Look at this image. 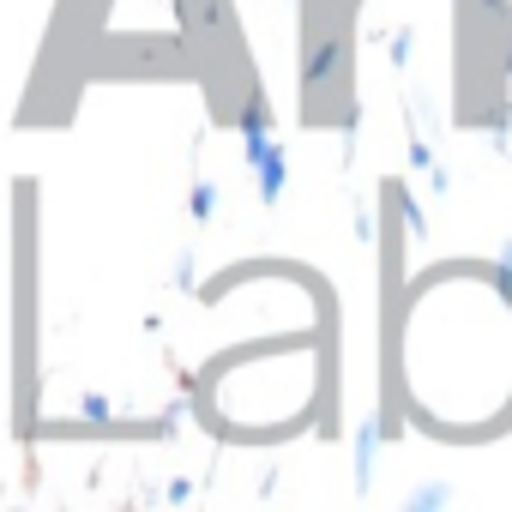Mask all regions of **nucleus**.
<instances>
[{
  "instance_id": "f257e3e1",
  "label": "nucleus",
  "mask_w": 512,
  "mask_h": 512,
  "mask_svg": "<svg viewBox=\"0 0 512 512\" xmlns=\"http://www.w3.org/2000/svg\"><path fill=\"white\" fill-rule=\"evenodd\" d=\"M253 169H260V193H266V199H284V181H290V163H284V145H272V151H260V157H253Z\"/></svg>"
},
{
  "instance_id": "f03ea898",
  "label": "nucleus",
  "mask_w": 512,
  "mask_h": 512,
  "mask_svg": "<svg viewBox=\"0 0 512 512\" xmlns=\"http://www.w3.org/2000/svg\"><path fill=\"white\" fill-rule=\"evenodd\" d=\"M247 139H272V109L260 97H247V109H241V145Z\"/></svg>"
},
{
  "instance_id": "7ed1b4c3",
  "label": "nucleus",
  "mask_w": 512,
  "mask_h": 512,
  "mask_svg": "<svg viewBox=\"0 0 512 512\" xmlns=\"http://www.w3.org/2000/svg\"><path fill=\"white\" fill-rule=\"evenodd\" d=\"M332 61H338V43H320V49H314V55H308V79H314V85H320V79H326V73H332Z\"/></svg>"
},
{
  "instance_id": "20e7f679",
  "label": "nucleus",
  "mask_w": 512,
  "mask_h": 512,
  "mask_svg": "<svg viewBox=\"0 0 512 512\" xmlns=\"http://www.w3.org/2000/svg\"><path fill=\"white\" fill-rule=\"evenodd\" d=\"M211 211H217V187H193V217L205 223Z\"/></svg>"
},
{
  "instance_id": "39448f33",
  "label": "nucleus",
  "mask_w": 512,
  "mask_h": 512,
  "mask_svg": "<svg viewBox=\"0 0 512 512\" xmlns=\"http://www.w3.org/2000/svg\"><path fill=\"white\" fill-rule=\"evenodd\" d=\"M410 163H416V169H434V151H428V145L416 139V145H410Z\"/></svg>"
}]
</instances>
